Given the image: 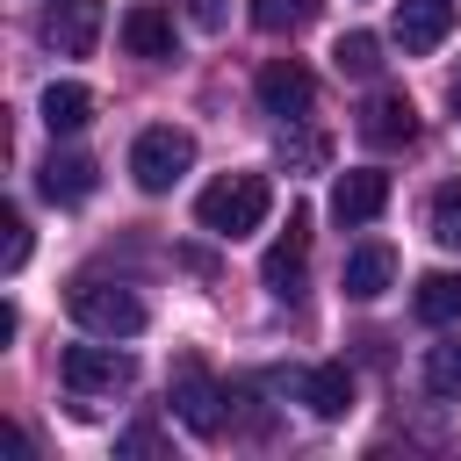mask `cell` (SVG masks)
<instances>
[{"label": "cell", "instance_id": "cell-1", "mask_svg": "<svg viewBox=\"0 0 461 461\" xmlns=\"http://www.w3.org/2000/svg\"><path fill=\"white\" fill-rule=\"evenodd\" d=\"M267 209H274L267 173H223V180H209V187L194 194V223L216 230V238H245V230H259Z\"/></svg>", "mask_w": 461, "mask_h": 461}, {"label": "cell", "instance_id": "cell-2", "mask_svg": "<svg viewBox=\"0 0 461 461\" xmlns=\"http://www.w3.org/2000/svg\"><path fill=\"white\" fill-rule=\"evenodd\" d=\"M65 310H72V324H79L86 339H137V331H144V303H137V288L101 281V274H79V281L65 288Z\"/></svg>", "mask_w": 461, "mask_h": 461}, {"label": "cell", "instance_id": "cell-3", "mask_svg": "<svg viewBox=\"0 0 461 461\" xmlns=\"http://www.w3.org/2000/svg\"><path fill=\"white\" fill-rule=\"evenodd\" d=\"M187 166H194V137H187V130H173V122L137 130V144H130V180H137L144 194H166Z\"/></svg>", "mask_w": 461, "mask_h": 461}, {"label": "cell", "instance_id": "cell-4", "mask_svg": "<svg viewBox=\"0 0 461 461\" xmlns=\"http://www.w3.org/2000/svg\"><path fill=\"white\" fill-rule=\"evenodd\" d=\"M58 375H65L72 396H115V389L137 382V360L122 346H65L58 353Z\"/></svg>", "mask_w": 461, "mask_h": 461}, {"label": "cell", "instance_id": "cell-5", "mask_svg": "<svg viewBox=\"0 0 461 461\" xmlns=\"http://www.w3.org/2000/svg\"><path fill=\"white\" fill-rule=\"evenodd\" d=\"M166 396H173V418H180L194 439H216V432H223V389L209 382V367H202L194 353L173 360V389H166Z\"/></svg>", "mask_w": 461, "mask_h": 461}, {"label": "cell", "instance_id": "cell-6", "mask_svg": "<svg viewBox=\"0 0 461 461\" xmlns=\"http://www.w3.org/2000/svg\"><path fill=\"white\" fill-rule=\"evenodd\" d=\"M252 94H259V108H267V115L303 122V115H310V101H317V79H310V65H303V58H267V65H259V79H252Z\"/></svg>", "mask_w": 461, "mask_h": 461}, {"label": "cell", "instance_id": "cell-7", "mask_svg": "<svg viewBox=\"0 0 461 461\" xmlns=\"http://www.w3.org/2000/svg\"><path fill=\"white\" fill-rule=\"evenodd\" d=\"M43 43L58 58H86L101 43V0H50L43 7Z\"/></svg>", "mask_w": 461, "mask_h": 461}, {"label": "cell", "instance_id": "cell-8", "mask_svg": "<svg viewBox=\"0 0 461 461\" xmlns=\"http://www.w3.org/2000/svg\"><path fill=\"white\" fill-rule=\"evenodd\" d=\"M382 209H389V173H382V166H353V173H339V187H331V216H339L346 230L375 223Z\"/></svg>", "mask_w": 461, "mask_h": 461}, {"label": "cell", "instance_id": "cell-9", "mask_svg": "<svg viewBox=\"0 0 461 461\" xmlns=\"http://www.w3.org/2000/svg\"><path fill=\"white\" fill-rule=\"evenodd\" d=\"M303 259H310V209H288V230L267 245L259 281H267L274 295H295V288H303Z\"/></svg>", "mask_w": 461, "mask_h": 461}, {"label": "cell", "instance_id": "cell-10", "mask_svg": "<svg viewBox=\"0 0 461 461\" xmlns=\"http://www.w3.org/2000/svg\"><path fill=\"white\" fill-rule=\"evenodd\" d=\"M360 137L375 144V151H396V144H411L418 137V108H411V94H367V108H360Z\"/></svg>", "mask_w": 461, "mask_h": 461}, {"label": "cell", "instance_id": "cell-11", "mask_svg": "<svg viewBox=\"0 0 461 461\" xmlns=\"http://www.w3.org/2000/svg\"><path fill=\"white\" fill-rule=\"evenodd\" d=\"M447 36H454V0H396V43L411 58L439 50Z\"/></svg>", "mask_w": 461, "mask_h": 461}, {"label": "cell", "instance_id": "cell-12", "mask_svg": "<svg viewBox=\"0 0 461 461\" xmlns=\"http://www.w3.org/2000/svg\"><path fill=\"white\" fill-rule=\"evenodd\" d=\"M295 403H310L317 418H346V411H353V375H346V360L303 367V375H295Z\"/></svg>", "mask_w": 461, "mask_h": 461}, {"label": "cell", "instance_id": "cell-13", "mask_svg": "<svg viewBox=\"0 0 461 461\" xmlns=\"http://www.w3.org/2000/svg\"><path fill=\"white\" fill-rule=\"evenodd\" d=\"M94 180H101V173H94V158H86V151H50V158L36 166L43 202H65V209H72V202H86V194H94Z\"/></svg>", "mask_w": 461, "mask_h": 461}, {"label": "cell", "instance_id": "cell-14", "mask_svg": "<svg viewBox=\"0 0 461 461\" xmlns=\"http://www.w3.org/2000/svg\"><path fill=\"white\" fill-rule=\"evenodd\" d=\"M389 281H396V252H389V245H353V252H346V274H339V288H346L353 303H375V295H389Z\"/></svg>", "mask_w": 461, "mask_h": 461}, {"label": "cell", "instance_id": "cell-15", "mask_svg": "<svg viewBox=\"0 0 461 461\" xmlns=\"http://www.w3.org/2000/svg\"><path fill=\"white\" fill-rule=\"evenodd\" d=\"M36 108H43V122H50V137H72V130H86V122H94V94H86L79 79H50Z\"/></svg>", "mask_w": 461, "mask_h": 461}, {"label": "cell", "instance_id": "cell-16", "mask_svg": "<svg viewBox=\"0 0 461 461\" xmlns=\"http://www.w3.org/2000/svg\"><path fill=\"white\" fill-rule=\"evenodd\" d=\"M122 50L130 58H173V14L166 7H130L122 14Z\"/></svg>", "mask_w": 461, "mask_h": 461}, {"label": "cell", "instance_id": "cell-17", "mask_svg": "<svg viewBox=\"0 0 461 461\" xmlns=\"http://www.w3.org/2000/svg\"><path fill=\"white\" fill-rule=\"evenodd\" d=\"M411 310L425 317V324H461V274H418V295H411Z\"/></svg>", "mask_w": 461, "mask_h": 461}, {"label": "cell", "instance_id": "cell-18", "mask_svg": "<svg viewBox=\"0 0 461 461\" xmlns=\"http://www.w3.org/2000/svg\"><path fill=\"white\" fill-rule=\"evenodd\" d=\"M317 14H324V0H252V29H267V36H295Z\"/></svg>", "mask_w": 461, "mask_h": 461}, {"label": "cell", "instance_id": "cell-19", "mask_svg": "<svg viewBox=\"0 0 461 461\" xmlns=\"http://www.w3.org/2000/svg\"><path fill=\"white\" fill-rule=\"evenodd\" d=\"M331 65H339L346 79H375V72H382V43H375L367 29H353V36L331 43Z\"/></svg>", "mask_w": 461, "mask_h": 461}, {"label": "cell", "instance_id": "cell-20", "mask_svg": "<svg viewBox=\"0 0 461 461\" xmlns=\"http://www.w3.org/2000/svg\"><path fill=\"white\" fill-rule=\"evenodd\" d=\"M425 389L432 396H461V339H439V346H425Z\"/></svg>", "mask_w": 461, "mask_h": 461}, {"label": "cell", "instance_id": "cell-21", "mask_svg": "<svg viewBox=\"0 0 461 461\" xmlns=\"http://www.w3.org/2000/svg\"><path fill=\"white\" fill-rule=\"evenodd\" d=\"M432 238H439L447 252H461V180H447V187L432 194Z\"/></svg>", "mask_w": 461, "mask_h": 461}, {"label": "cell", "instance_id": "cell-22", "mask_svg": "<svg viewBox=\"0 0 461 461\" xmlns=\"http://www.w3.org/2000/svg\"><path fill=\"white\" fill-rule=\"evenodd\" d=\"M22 259H29V216L22 209H0V267L22 274Z\"/></svg>", "mask_w": 461, "mask_h": 461}, {"label": "cell", "instance_id": "cell-23", "mask_svg": "<svg viewBox=\"0 0 461 461\" xmlns=\"http://www.w3.org/2000/svg\"><path fill=\"white\" fill-rule=\"evenodd\" d=\"M115 454H130V461H144V454H166V432H158V425H130V432L115 439Z\"/></svg>", "mask_w": 461, "mask_h": 461}, {"label": "cell", "instance_id": "cell-24", "mask_svg": "<svg viewBox=\"0 0 461 461\" xmlns=\"http://www.w3.org/2000/svg\"><path fill=\"white\" fill-rule=\"evenodd\" d=\"M223 14H230V0H187V22L194 29H223Z\"/></svg>", "mask_w": 461, "mask_h": 461}, {"label": "cell", "instance_id": "cell-25", "mask_svg": "<svg viewBox=\"0 0 461 461\" xmlns=\"http://www.w3.org/2000/svg\"><path fill=\"white\" fill-rule=\"evenodd\" d=\"M281 158L288 166H324V144L317 137H295V144H281Z\"/></svg>", "mask_w": 461, "mask_h": 461}, {"label": "cell", "instance_id": "cell-26", "mask_svg": "<svg viewBox=\"0 0 461 461\" xmlns=\"http://www.w3.org/2000/svg\"><path fill=\"white\" fill-rule=\"evenodd\" d=\"M454 108H461V72H454Z\"/></svg>", "mask_w": 461, "mask_h": 461}]
</instances>
